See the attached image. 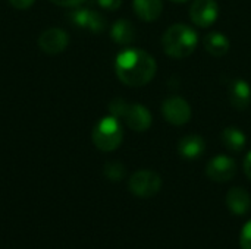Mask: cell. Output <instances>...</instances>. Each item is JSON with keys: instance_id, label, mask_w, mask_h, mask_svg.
I'll return each mask as SVG.
<instances>
[{"instance_id": "cell-18", "label": "cell", "mask_w": 251, "mask_h": 249, "mask_svg": "<svg viewBox=\"0 0 251 249\" xmlns=\"http://www.w3.org/2000/svg\"><path fill=\"white\" fill-rule=\"evenodd\" d=\"M104 176L112 181V182H119L125 178L126 175V170H125V166L118 163V161H110V163H106L104 169Z\"/></svg>"}, {"instance_id": "cell-22", "label": "cell", "mask_w": 251, "mask_h": 249, "mask_svg": "<svg viewBox=\"0 0 251 249\" xmlns=\"http://www.w3.org/2000/svg\"><path fill=\"white\" fill-rule=\"evenodd\" d=\"M35 0H9V3L15 7V9H19V10H24V9H28L34 4Z\"/></svg>"}, {"instance_id": "cell-19", "label": "cell", "mask_w": 251, "mask_h": 249, "mask_svg": "<svg viewBox=\"0 0 251 249\" xmlns=\"http://www.w3.org/2000/svg\"><path fill=\"white\" fill-rule=\"evenodd\" d=\"M240 247L241 249H251V220H249L240 235Z\"/></svg>"}, {"instance_id": "cell-24", "label": "cell", "mask_w": 251, "mask_h": 249, "mask_svg": "<svg viewBox=\"0 0 251 249\" xmlns=\"http://www.w3.org/2000/svg\"><path fill=\"white\" fill-rule=\"evenodd\" d=\"M174 3H185V1H190V0H172Z\"/></svg>"}, {"instance_id": "cell-6", "label": "cell", "mask_w": 251, "mask_h": 249, "mask_svg": "<svg viewBox=\"0 0 251 249\" xmlns=\"http://www.w3.org/2000/svg\"><path fill=\"white\" fill-rule=\"evenodd\" d=\"M162 114L166 122L175 126H182L190 122L191 119V107L188 101L182 97L174 95L163 101L162 104Z\"/></svg>"}, {"instance_id": "cell-20", "label": "cell", "mask_w": 251, "mask_h": 249, "mask_svg": "<svg viewBox=\"0 0 251 249\" xmlns=\"http://www.w3.org/2000/svg\"><path fill=\"white\" fill-rule=\"evenodd\" d=\"M96 3L106 10H116L122 4V0H96Z\"/></svg>"}, {"instance_id": "cell-1", "label": "cell", "mask_w": 251, "mask_h": 249, "mask_svg": "<svg viewBox=\"0 0 251 249\" xmlns=\"http://www.w3.org/2000/svg\"><path fill=\"white\" fill-rule=\"evenodd\" d=\"M156 60L141 48H125L115 59V72L119 81L128 87L147 85L156 75Z\"/></svg>"}, {"instance_id": "cell-2", "label": "cell", "mask_w": 251, "mask_h": 249, "mask_svg": "<svg viewBox=\"0 0 251 249\" xmlns=\"http://www.w3.org/2000/svg\"><path fill=\"white\" fill-rule=\"evenodd\" d=\"M199 44L197 32L187 23H174L162 37L163 51L174 59H184L194 53Z\"/></svg>"}, {"instance_id": "cell-7", "label": "cell", "mask_w": 251, "mask_h": 249, "mask_svg": "<svg viewBox=\"0 0 251 249\" xmlns=\"http://www.w3.org/2000/svg\"><path fill=\"white\" fill-rule=\"evenodd\" d=\"M206 175L210 181L216 183H225L235 178L237 175V163L234 158L228 156H216L206 166Z\"/></svg>"}, {"instance_id": "cell-16", "label": "cell", "mask_w": 251, "mask_h": 249, "mask_svg": "<svg viewBox=\"0 0 251 249\" xmlns=\"http://www.w3.org/2000/svg\"><path fill=\"white\" fill-rule=\"evenodd\" d=\"M204 48L215 57H224L229 51V40L222 32H210L204 37Z\"/></svg>"}, {"instance_id": "cell-17", "label": "cell", "mask_w": 251, "mask_h": 249, "mask_svg": "<svg viewBox=\"0 0 251 249\" xmlns=\"http://www.w3.org/2000/svg\"><path fill=\"white\" fill-rule=\"evenodd\" d=\"M221 139H222V144L232 153L243 151L247 144L246 134L240 128H235V126L225 128L221 134Z\"/></svg>"}, {"instance_id": "cell-3", "label": "cell", "mask_w": 251, "mask_h": 249, "mask_svg": "<svg viewBox=\"0 0 251 249\" xmlns=\"http://www.w3.org/2000/svg\"><path fill=\"white\" fill-rule=\"evenodd\" d=\"M109 112L119 120L122 119L135 132H146L153 122V116L146 106L138 103L131 104L124 98H113L109 104Z\"/></svg>"}, {"instance_id": "cell-12", "label": "cell", "mask_w": 251, "mask_h": 249, "mask_svg": "<svg viewBox=\"0 0 251 249\" xmlns=\"http://www.w3.org/2000/svg\"><path fill=\"white\" fill-rule=\"evenodd\" d=\"M226 207L235 216H244L250 211L251 197L244 188H232L226 194Z\"/></svg>"}, {"instance_id": "cell-5", "label": "cell", "mask_w": 251, "mask_h": 249, "mask_svg": "<svg viewBox=\"0 0 251 249\" xmlns=\"http://www.w3.org/2000/svg\"><path fill=\"white\" fill-rule=\"evenodd\" d=\"M129 191L138 198H151L162 189V178L153 170H138L129 178Z\"/></svg>"}, {"instance_id": "cell-23", "label": "cell", "mask_w": 251, "mask_h": 249, "mask_svg": "<svg viewBox=\"0 0 251 249\" xmlns=\"http://www.w3.org/2000/svg\"><path fill=\"white\" fill-rule=\"evenodd\" d=\"M244 173H246V176L251 181V151L246 156V158H244Z\"/></svg>"}, {"instance_id": "cell-14", "label": "cell", "mask_w": 251, "mask_h": 249, "mask_svg": "<svg viewBox=\"0 0 251 249\" xmlns=\"http://www.w3.org/2000/svg\"><path fill=\"white\" fill-rule=\"evenodd\" d=\"M132 7L141 21L153 22L160 16L163 10V1L162 0H134Z\"/></svg>"}, {"instance_id": "cell-11", "label": "cell", "mask_w": 251, "mask_h": 249, "mask_svg": "<svg viewBox=\"0 0 251 249\" xmlns=\"http://www.w3.org/2000/svg\"><path fill=\"white\" fill-rule=\"evenodd\" d=\"M228 97L232 107L237 110H246L251 103V88L247 81L234 79L228 87Z\"/></svg>"}, {"instance_id": "cell-21", "label": "cell", "mask_w": 251, "mask_h": 249, "mask_svg": "<svg viewBox=\"0 0 251 249\" xmlns=\"http://www.w3.org/2000/svg\"><path fill=\"white\" fill-rule=\"evenodd\" d=\"M53 4L57 6H63V7H76L79 4H82L85 0H50Z\"/></svg>"}, {"instance_id": "cell-9", "label": "cell", "mask_w": 251, "mask_h": 249, "mask_svg": "<svg viewBox=\"0 0 251 249\" xmlns=\"http://www.w3.org/2000/svg\"><path fill=\"white\" fill-rule=\"evenodd\" d=\"M69 21L82 29H87L90 32L99 34L103 32L106 28V18L93 9H75L69 13Z\"/></svg>"}, {"instance_id": "cell-4", "label": "cell", "mask_w": 251, "mask_h": 249, "mask_svg": "<svg viewBox=\"0 0 251 249\" xmlns=\"http://www.w3.org/2000/svg\"><path fill=\"white\" fill-rule=\"evenodd\" d=\"M91 138H93V144L100 151L110 153L119 148L124 139V129L119 119L112 114L100 119L93 129Z\"/></svg>"}, {"instance_id": "cell-10", "label": "cell", "mask_w": 251, "mask_h": 249, "mask_svg": "<svg viewBox=\"0 0 251 249\" xmlns=\"http://www.w3.org/2000/svg\"><path fill=\"white\" fill-rule=\"evenodd\" d=\"M69 44L68 34L60 28H49L38 37V47L46 54H59L66 50Z\"/></svg>"}, {"instance_id": "cell-8", "label": "cell", "mask_w": 251, "mask_h": 249, "mask_svg": "<svg viewBox=\"0 0 251 249\" xmlns=\"http://www.w3.org/2000/svg\"><path fill=\"white\" fill-rule=\"evenodd\" d=\"M219 16V6L216 0H194L190 7V18L194 25L200 28L212 26Z\"/></svg>"}, {"instance_id": "cell-13", "label": "cell", "mask_w": 251, "mask_h": 249, "mask_svg": "<svg viewBox=\"0 0 251 249\" xmlns=\"http://www.w3.org/2000/svg\"><path fill=\"white\" fill-rule=\"evenodd\" d=\"M204 151H206V142L199 135H187L182 139H179L178 153L181 157L187 160H197L203 156Z\"/></svg>"}, {"instance_id": "cell-15", "label": "cell", "mask_w": 251, "mask_h": 249, "mask_svg": "<svg viewBox=\"0 0 251 249\" xmlns=\"http://www.w3.org/2000/svg\"><path fill=\"white\" fill-rule=\"evenodd\" d=\"M110 37L116 44L128 45L135 40V28L131 21L119 19L110 28Z\"/></svg>"}]
</instances>
